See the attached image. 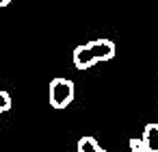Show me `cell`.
<instances>
[{
	"label": "cell",
	"instance_id": "1",
	"mask_svg": "<svg viewBox=\"0 0 158 152\" xmlns=\"http://www.w3.org/2000/svg\"><path fill=\"white\" fill-rule=\"evenodd\" d=\"M115 44L110 39H93L74 48V65L78 70H89L100 61H108L115 57Z\"/></svg>",
	"mask_w": 158,
	"mask_h": 152
},
{
	"label": "cell",
	"instance_id": "2",
	"mask_svg": "<svg viewBox=\"0 0 158 152\" xmlns=\"http://www.w3.org/2000/svg\"><path fill=\"white\" fill-rule=\"evenodd\" d=\"M74 100V83L69 78H54L50 83V104L54 109H65Z\"/></svg>",
	"mask_w": 158,
	"mask_h": 152
},
{
	"label": "cell",
	"instance_id": "3",
	"mask_svg": "<svg viewBox=\"0 0 158 152\" xmlns=\"http://www.w3.org/2000/svg\"><path fill=\"white\" fill-rule=\"evenodd\" d=\"M141 137H143V141L147 145V152H158V124L156 122L147 124L143 128V135Z\"/></svg>",
	"mask_w": 158,
	"mask_h": 152
},
{
	"label": "cell",
	"instance_id": "4",
	"mask_svg": "<svg viewBox=\"0 0 158 152\" xmlns=\"http://www.w3.org/2000/svg\"><path fill=\"white\" fill-rule=\"evenodd\" d=\"M76 150H78V152H106V150H104L93 137H80Z\"/></svg>",
	"mask_w": 158,
	"mask_h": 152
},
{
	"label": "cell",
	"instance_id": "5",
	"mask_svg": "<svg viewBox=\"0 0 158 152\" xmlns=\"http://www.w3.org/2000/svg\"><path fill=\"white\" fill-rule=\"evenodd\" d=\"M11 106H13L11 93H9V91H5V89H0V115H2V113H7Z\"/></svg>",
	"mask_w": 158,
	"mask_h": 152
},
{
	"label": "cell",
	"instance_id": "6",
	"mask_svg": "<svg viewBox=\"0 0 158 152\" xmlns=\"http://www.w3.org/2000/svg\"><path fill=\"white\" fill-rule=\"evenodd\" d=\"M130 150L132 152H147V145H145V141H143V137H132L130 139Z\"/></svg>",
	"mask_w": 158,
	"mask_h": 152
},
{
	"label": "cell",
	"instance_id": "7",
	"mask_svg": "<svg viewBox=\"0 0 158 152\" xmlns=\"http://www.w3.org/2000/svg\"><path fill=\"white\" fill-rule=\"evenodd\" d=\"M11 5V0H0V9H2V7H9Z\"/></svg>",
	"mask_w": 158,
	"mask_h": 152
},
{
	"label": "cell",
	"instance_id": "8",
	"mask_svg": "<svg viewBox=\"0 0 158 152\" xmlns=\"http://www.w3.org/2000/svg\"><path fill=\"white\" fill-rule=\"evenodd\" d=\"M156 93H158V85H156Z\"/></svg>",
	"mask_w": 158,
	"mask_h": 152
}]
</instances>
